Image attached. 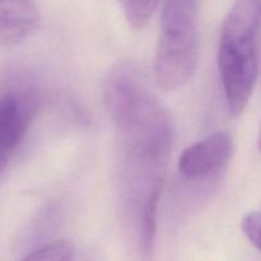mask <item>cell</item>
<instances>
[{"instance_id":"4","label":"cell","mask_w":261,"mask_h":261,"mask_svg":"<svg viewBox=\"0 0 261 261\" xmlns=\"http://www.w3.org/2000/svg\"><path fill=\"white\" fill-rule=\"evenodd\" d=\"M233 154V138L219 130L186 148L178 160V172L193 181L217 178L228 166Z\"/></svg>"},{"instance_id":"9","label":"cell","mask_w":261,"mask_h":261,"mask_svg":"<svg viewBox=\"0 0 261 261\" xmlns=\"http://www.w3.org/2000/svg\"><path fill=\"white\" fill-rule=\"evenodd\" d=\"M242 231L250 242L261 252V213L251 212L241 222Z\"/></svg>"},{"instance_id":"10","label":"cell","mask_w":261,"mask_h":261,"mask_svg":"<svg viewBox=\"0 0 261 261\" xmlns=\"http://www.w3.org/2000/svg\"><path fill=\"white\" fill-rule=\"evenodd\" d=\"M257 147L261 150V127H260V133H259V137H257Z\"/></svg>"},{"instance_id":"7","label":"cell","mask_w":261,"mask_h":261,"mask_svg":"<svg viewBox=\"0 0 261 261\" xmlns=\"http://www.w3.org/2000/svg\"><path fill=\"white\" fill-rule=\"evenodd\" d=\"M161 0H121L125 17L134 28L147 25Z\"/></svg>"},{"instance_id":"1","label":"cell","mask_w":261,"mask_h":261,"mask_svg":"<svg viewBox=\"0 0 261 261\" xmlns=\"http://www.w3.org/2000/svg\"><path fill=\"white\" fill-rule=\"evenodd\" d=\"M103 92L119 133L122 196L148 256L154 245L158 203L172 150V119L130 64L112 69Z\"/></svg>"},{"instance_id":"8","label":"cell","mask_w":261,"mask_h":261,"mask_svg":"<svg viewBox=\"0 0 261 261\" xmlns=\"http://www.w3.org/2000/svg\"><path fill=\"white\" fill-rule=\"evenodd\" d=\"M74 245L69 240H58L40 247L22 261H71Z\"/></svg>"},{"instance_id":"5","label":"cell","mask_w":261,"mask_h":261,"mask_svg":"<svg viewBox=\"0 0 261 261\" xmlns=\"http://www.w3.org/2000/svg\"><path fill=\"white\" fill-rule=\"evenodd\" d=\"M32 115L33 105L27 97L15 93L0 96V172L24 137Z\"/></svg>"},{"instance_id":"2","label":"cell","mask_w":261,"mask_h":261,"mask_svg":"<svg viewBox=\"0 0 261 261\" xmlns=\"http://www.w3.org/2000/svg\"><path fill=\"white\" fill-rule=\"evenodd\" d=\"M199 61V0H165L155 78L166 91L185 86Z\"/></svg>"},{"instance_id":"3","label":"cell","mask_w":261,"mask_h":261,"mask_svg":"<svg viewBox=\"0 0 261 261\" xmlns=\"http://www.w3.org/2000/svg\"><path fill=\"white\" fill-rule=\"evenodd\" d=\"M261 0H234L222 24L218 61H257Z\"/></svg>"},{"instance_id":"6","label":"cell","mask_w":261,"mask_h":261,"mask_svg":"<svg viewBox=\"0 0 261 261\" xmlns=\"http://www.w3.org/2000/svg\"><path fill=\"white\" fill-rule=\"evenodd\" d=\"M40 22L33 0H0V45L14 46L30 37Z\"/></svg>"}]
</instances>
